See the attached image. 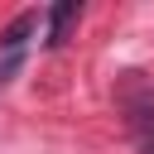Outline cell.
I'll return each mask as SVG.
<instances>
[{"instance_id":"cell-1","label":"cell","mask_w":154,"mask_h":154,"mask_svg":"<svg viewBox=\"0 0 154 154\" xmlns=\"http://www.w3.org/2000/svg\"><path fill=\"white\" fill-rule=\"evenodd\" d=\"M120 106H125L130 130L140 135V144L154 140V82H130V87L120 91Z\"/></svg>"},{"instance_id":"cell-2","label":"cell","mask_w":154,"mask_h":154,"mask_svg":"<svg viewBox=\"0 0 154 154\" xmlns=\"http://www.w3.org/2000/svg\"><path fill=\"white\" fill-rule=\"evenodd\" d=\"M77 14H82V10H77L72 0H67V5H53V10H48V48H58V43L67 38V29H72V19H77Z\"/></svg>"},{"instance_id":"cell-3","label":"cell","mask_w":154,"mask_h":154,"mask_svg":"<svg viewBox=\"0 0 154 154\" xmlns=\"http://www.w3.org/2000/svg\"><path fill=\"white\" fill-rule=\"evenodd\" d=\"M140 149H144V154H154V140H144V144H140Z\"/></svg>"}]
</instances>
